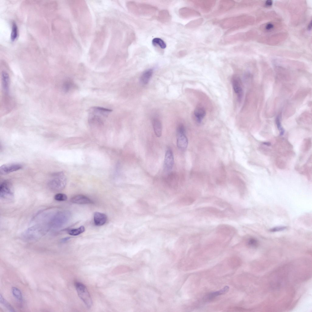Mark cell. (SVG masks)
Segmentation results:
<instances>
[{
  "instance_id": "obj_1",
  "label": "cell",
  "mask_w": 312,
  "mask_h": 312,
  "mask_svg": "<svg viewBox=\"0 0 312 312\" xmlns=\"http://www.w3.org/2000/svg\"><path fill=\"white\" fill-rule=\"evenodd\" d=\"M48 183L49 187L54 191H59L63 190L66 183V179L63 172L57 173Z\"/></svg>"
},
{
  "instance_id": "obj_2",
  "label": "cell",
  "mask_w": 312,
  "mask_h": 312,
  "mask_svg": "<svg viewBox=\"0 0 312 312\" xmlns=\"http://www.w3.org/2000/svg\"><path fill=\"white\" fill-rule=\"evenodd\" d=\"M75 286L79 297L88 308H90L92 305V302L91 297L86 286L80 282H76Z\"/></svg>"
},
{
  "instance_id": "obj_3",
  "label": "cell",
  "mask_w": 312,
  "mask_h": 312,
  "mask_svg": "<svg viewBox=\"0 0 312 312\" xmlns=\"http://www.w3.org/2000/svg\"><path fill=\"white\" fill-rule=\"evenodd\" d=\"M177 132V144L178 147L182 150L186 149L188 145V140L185 134L184 126L183 124H180L179 126Z\"/></svg>"
},
{
  "instance_id": "obj_4",
  "label": "cell",
  "mask_w": 312,
  "mask_h": 312,
  "mask_svg": "<svg viewBox=\"0 0 312 312\" xmlns=\"http://www.w3.org/2000/svg\"><path fill=\"white\" fill-rule=\"evenodd\" d=\"M194 5L204 12H209L215 4V1L213 0L192 1Z\"/></svg>"
},
{
  "instance_id": "obj_5",
  "label": "cell",
  "mask_w": 312,
  "mask_h": 312,
  "mask_svg": "<svg viewBox=\"0 0 312 312\" xmlns=\"http://www.w3.org/2000/svg\"><path fill=\"white\" fill-rule=\"evenodd\" d=\"M13 190L11 184L8 181L3 182L0 186L1 198L7 199L12 196Z\"/></svg>"
},
{
  "instance_id": "obj_6",
  "label": "cell",
  "mask_w": 312,
  "mask_h": 312,
  "mask_svg": "<svg viewBox=\"0 0 312 312\" xmlns=\"http://www.w3.org/2000/svg\"><path fill=\"white\" fill-rule=\"evenodd\" d=\"M174 163V158L172 151L170 148L166 151L164 162V170L167 172L170 171L172 168Z\"/></svg>"
},
{
  "instance_id": "obj_7",
  "label": "cell",
  "mask_w": 312,
  "mask_h": 312,
  "mask_svg": "<svg viewBox=\"0 0 312 312\" xmlns=\"http://www.w3.org/2000/svg\"><path fill=\"white\" fill-rule=\"evenodd\" d=\"M23 167L21 164L17 163H9L3 165L0 167V173L1 175H5L17 171Z\"/></svg>"
},
{
  "instance_id": "obj_8",
  "label": "cell",
  "mask_w": 312,
  "mask_h": 312,
  "mask_svg": "<svg viewBox=\"0 0 312 312\" xmlns=\"http://www.w3.org/2000/svg\"><path fill=\"white\" fill-rule=\"evenodd\" d=\"M70 213L69 211H65L62 212L57 214L56 217L54 218L55 220L53 222L54 224L57 226H61L66 223L69 220L70 217Z\"/></svg>"
},
{
  "instance_id": "obj_9",
  "label": "cell",
  "mask_w": 312,
  "mask_h": 312,
  "mask_svg": "<svg viewBox=\"0 0 312 312\" xmlns=\"http://www.w3.org/2000/svg\"><path fill=\"white\" fill-rule=\"evenodd\" d=\"M232 83L235 92L237 94L238 98H241L242 94V88L240 79L238 76L235 75L232 77Z\"/></svg>"
},
{
  "instance_id": "obj_10",
  "label": "cell",
  "mask_w": 312,
  "mask_h": 312,
  "mask_svg": "<svg viewBox=\"0 0 312 312\" xmlns=\"http://www.w3.org/2000/svg\"><path fill=\"white\" fill-rule=\"evenodd\" d=\"M90 111L91 114V116L99 118V116L100 115L106 117L112 110L102 107H94L91 108Z\"/></svg>"
},
{
  "instance_id": "obj_11",
  "label": "cell",
  "mask_w": 312,
  "mask_h": 312,
  "mask_svg": "<svg viewBox=\"0 0 312 312\" xmlns=\"http://www.w3.org/2000/svg\"><path fill=\"white\" fill-rule=\"evenodd\" d=\"M179 12L180 16L185 18L200 15V13L197 11L187 7L181 8L179 10Z\"/></svg>"
},
{
  "instance_id": "obj_12",
  "label": "cell",
  "mask_w": 312,
  "mask_h": 312,
  "mask_svg": "<svg viewBox=\"0 0 312 312\" xmlns=\"http://www.w3.org/2000/svg\"><path fill=\"white\" fill-rule=\"evenodd\" d=\"M139 14H142L146 15H151L155 12L156 8L150 5L144 3L138 4Z\"/></svg>"
},
{
  "instance_id": "obj_13",
  "label": "cell",
  "mask_w": 312,
  "mask_h": 312,
  "mask_svg": "<svg viewBox=\"0 0 312 312\" xmlns=\"http://www.w3.org/2000/svg\"><path fill=\"white\" fill-rule=\"evenodd\" d=\"M73 203L79 204H91L93 201L86 196L82 194H78L73 196L70 200Z\"/></svg>"
},
{
  "instance_id": "obj_14",
  "label": "cell",
  "mask_w": 312,
  "mask_h": 312,
  "mask_svg": "<svg viewBox=\"0 0 312 312\" xmlns=\"http://www.w3.org/2000/svg\"><path fill=\"white\" fill-rule=\"evenodd\" d=\"M107 216L104 214L99 212H95L94 215V220L95 224L100 226L104 225L107 221Z\"/></svg>"
},
{
  "instance_id": "obj_15",
  "label": "cell",
  "mask_w": 312,
  "mask_h": 312,
  "mask_svg": "<svg viewBox=\"0 0 312 312\" xmlns=\"http://www.w3.org/2000/svg\"><path fill=\"white\" fill-rule=\"evenodd\" d=\"M2 88L6 94L9 92V74L5 71L2 73Z\"/></svg>"
},
{
  "instance_id": "obj_16",
  "label": "cell",
  "mask_w": 312,
  "mask_h": 312,
  "mask_svg": "<svg viewBox=\"0 0 312 312\" xmlns=\"http://www.w3.org/2000/svg\"><path fill=\"white\" fill-rule=\"evenodd\" d=\"M234 5L235 2L232 1H222L219 4L218 10L220 12H224L230 9Z\"/></svg>"
},
{
  "instance_id": "obj_17",
  "label": "cell",
  "mask_w": 312,
  "mask_h": 312,
  "mask_svg": "<svg viewBox=\"0 0 312 312\" xmlns=\"http://www.w3.org/2000/svg\"><path fill=\"white\" fill-rule=\"evenodd\" d=\"M229 287L226 286L221 289L214 292H211L206 295L204 298L206 300H211L218 296L225 294L228 292Z\"/></svg>"
},
{
  "instance_id": "obj_18",
  "label": "cell",
  "mask_w": 312,
  "mask_h": 312,
  "mask_svg": "<svg viewBox=\"0 0 312 312\" xmlns=\"http://www.w3.org/2000/svg\"><path fill=\"white\" fill-rule=\"evenodd\" d=\"M158 19L160 22L163 23L168 22L170 20L171 16L168 11L165 9L161 10L158 13Z\"/></svg>"
},
{
  "instance_id": "obj_19",
  "label": "cell",
  "mask_w": 312,
  "mask_h": 312,
  "mask_svg": "<svg viewBox=\"0 0 312 312\" xmlns=\"http://www.w3.org/2000/svg\"><path fill=\"white\" fill-rule=\"evenodd\" d=\"M153 126L156 136L158 137H160L162 134V126L160 120L158 119H154L153 121Z\"/></svg>"
},
{
  "instance_id": "obj_20",
  "label": "cell",
  "mask_w": 312,
  "mask_h": 312,
  "mask_svg": "<svg viewBox=\"0 0 312 312\" xmlns=\"http://www.w3.org/2000/svg\"><path fill=\"white\" fill-rule=\"evenodd\" d=\"M194 114L197 121L200 122L206 115V112L203 108L198 107L195 109Z\"/></svg>"
},
{
  "instance_id": "obj_21",
  "label": "cell",
  "mask_w": 312,
  "mask_h": 312,
  "mask_svg": "<svg viewBox=\"0 0 312 312\" xmlns=\"http://www.w3.org/2000/svg\"><path fill=\"white\" fill-rule=\"evenodd\" d=\"M153 73L152 69H148L145 71L142 74L141 77V81L144 84H147L149 81Z\"/></svg>"
},
{
  "instance_id": "obj_22",
  "label": "cell",
  "mask_w": 312,
  "mask_h": 312,
  "mask_svg": "<svg viewBox=\"0 0 312 312\" xmlns=\"http://www.w3.org/2000/svg\"><path fill=\"white\" fill-rule=\"evenodd\" d=\"M203 19L200 18L192 20L188 23L186 25L188 28H193L199 26L203 23Z\"/></svg>"
},
{
  "instance_id": "obj_23",
  "label": "cell",
  "mask_w": 312,
  "mask_h": 312,
  "mask_svg": "<svg viewBox=\"0 0 312 312\" xmlns=\"http://www.w3.org/2000/svg\"><path fill=\"white\" fill-rule=\"evenodd\" d=\"M85 230L84 227L83 226H81L78 228L69 230L68 233L70 235L76 236L82 233L85 231Z\"/></svg>"
},
{
  "instance_id": "obj_24",
  "label": "cell",
  "mask_w": 312,
  "mask_h": 312,
  "mask_svg": "<svg viewBox=\"0 0 312 312\" xmlns=\"http://www.w3.org/2000/svg\"><path fill=\"white\" fill-rule=\"evenodd\" d=\"M152 43L154 46L158 45L162 49L166 48V45L164 41L159 38H155L152 41Z\"/></svg>"
},
{
  "instance_id": "obj_25",
  "label": "cell",
  "mask_w": 312,
  "mask_h": 312,
  "mask_svg": "<svg viewBox=\"0 0 312 312\" xmlns=\"http://www.w3.org/2000/svg\"><path fill=\"white\" fill-rule=\"evenodd\" d=\"M12 294L14 297L20 301H22V296L21 292L17 288L12 287Z\"/></svg>"
},
{
  "instance_id": "obj_26",
  "label": "cell",
  "mask_w": 312,
  "mask_h": 312,
  "mask_svg": "<svg viewBox=\"0 0 312 312\" xmlns=\"http://www.w3.org/2000/svg\"><path fill=\"white\" fill-rule=\"evenodd\" d=\"M18 35V28L16 24L15 23H12V31L11 34V39L12 41H14L17 38Z\"/></svg>"
},
{
  "instance_id": "obj_27",
  "label": "cell",
  "mask_w": 312,
  "mask_h": 312,
  "mask_svg": "<svg viewBox=\"0 0 312 312\" xmlns=\"http://www.w3.org/2000/svg\"><path fill=\"white\" fill-rule=\"evenodd\" d=\"M0 302L1 303L3 304V305L7 309L9 310L10 312H14L15 310L11 306V305L8 303L3 297L2 295L0 294Z\"/></svg>"
},
{
  "instance_id": "obj_28",
  "label": "cell",
  "mask_w": 312,
  "mask_h": 312,
  "mask_svg": "<svg viewBox=\"0 0 312 312\" xmlns=\"http://www.w3.org/2000/svg\"><path fill=\"white\" fill-rule=\"evenodd\" d=\"M73 82L70 80H67L63 83L62 88L64 91L68 92L73 86Z\"/></svg>"
},
{
  "instance_id": "obj_29",
  "label": "cell",
  "mask_w": 312,
  "mask_h": 312,
  "mask_svg": "<svg viewBox=\"0 0 312 312\" xmlns=\"http://www.w3.org/2000/svg\"><path fill=\"white\" fill-rule=\"evenodd\" d=\"M55 200L58 201H64L66 200L67 199V195L62 193H58L54 196Z\"/></svg>"
},
{
  "instance_id": "obj_30",
  "label": "cell",
  "mask_w": 312,
  "mask_h": 312,
  "mask_svg": "<svg viewBox=\"0 0 312 312\" xmlns=\"http://www.w3.org/2000/svg\"><path fill=\"white\" fill-rule=\"evenodd\" d=\"M276 122L278 128L280 132V135H283L284 132V131L281 126L280 119L279 117L278 116L276 118Z\"/></svg>"
},
{
  "instance_id": "obj_31",
  "label": "cell",
  "mask_w": 312,
  "mask_h": 312,
  "mask_svg": "<svg viewBox=\"0 0 312 312\" xmlns=\"http://www.w3.org/2000/svg\"><path fill=\"white\" fill-rule=\"evenodd\" d=\"M248 245L250 247L255 248L258 245V243L257 240L254 239H250L248 242Z\"/></svg>"
},
{
  "instance_id": "obj_32",
  "label": "cell",
  "mask_w": 312,
  "mask_h": 312,
  "mask_svg": "<svg viewBox=\"0 0 312 312\" xmlns=\"http://www.w3.org/2000/svg\"><path fill=\"white\" fill-rule=\"evenodd\" d=\"M286 228L285 226H279L273 228L270 230L271 232H276L283 230Z\"/></svg>"
},
{
  "instance_id": "obj_33",
  "label": "cell",
  "mask_w": 312,
  "mask_h": 312,
  "mask_svg": "<svg viewBox=\"0 0 312 312\" xmlns=\"http://www.w3.org/2000/svg\"><path fill=\"white\" fill-rule=\"evenodd\" d=\"M274 27V26L273 24L271 23H268L267 24L266 27L265 29L267 30H270L272 29Z\"/></svg>"
},
{
  "instance_id": "obj_34",
  "label": "cell",
  "mask_w": 312,
  "mask_h": 312,
  "mask_svg": "<svg viewBox=\"0 0 312 312\" xmlns=\"http://www.w3.org/2000/svg\"><path fill=\"white\" fill-rule=\"evenodd\" d=\"M186 53V52L185 51L183 50L179 52L178 53V55L180 57L183 56L185 55Z\"/></svg>"
},
{
  "instance_id": "obj_35",
  "label": "cell",
  "mask_w": 312,
  "mask_h": 312,
  "mask_svg": "<svg viewBox=\"0 0 312 312\" xmlns=\"http://www.w3.org/2000/svg\"><path fill=\"white\" fill-rule=\"evenodd\" d=\"M272 1L271 0H267L265 3L266 5L267 6H270L272 4Z\"/></svg>"
},
{
  "instance_id": "obj_36",
  "label": "cell",
  "mask_w": 312,
  "mask_h": 312,
  "mask_svg": "<svg viewBox=\"0 0 312 312\" xmlns=\"http://www.w3.org/2000/svg\"><path fill=\"white\" fill-rule=\"evenodd\" d=\"M70 239L69 237H67L62 239L61 240V242H65L69 240Z\"/></svg>"
},
{
  "instance_id": "obj_37",
  "label": "cell",
  "mask_w": 312,
  "mask_h": 312,
  "mask_svg": "<svg viewBox=\"0 0 312 312\" xmlns=\"http://www.w3.org/2000/svg\"><path fill=\"white\" fill-rule=\"evenodd\" d=\"M311 24H312L311 21L310 22V23H309V25L308 26V29L309 30H311Z\"/></svg>"
},
{
  "instance_id": "obj_38",
  "label": "cell",
  "mask_w": 312,
  "mask_h": 312,
  "mask_svg": "<svg viewBox=\"0 0 312 312\" xmlns=\"http://www.w3.org/2000/svg\"><path fill=\"white\" fill-rule=\"evenodd\" d=\"M264 144L268 146H269L270 145V144L268 142H265L264 143Z\"/></svg>"
}]
</instances>
